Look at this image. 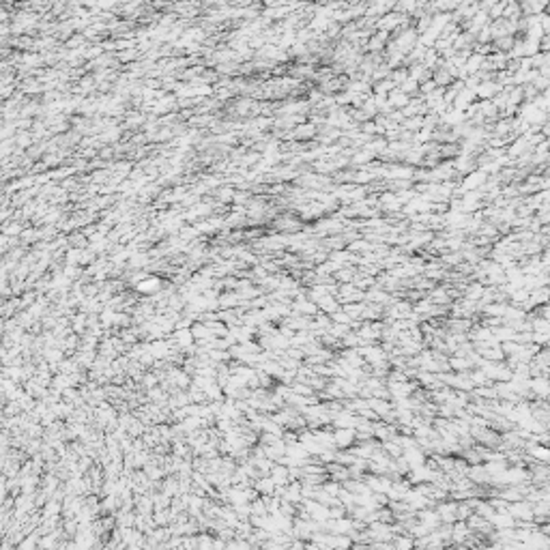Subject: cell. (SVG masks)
<instances>
[{"instance_id": "cell-1", "label": "cell", "mask_w": 550, "mask_h": 550, "mask_svg": "<svg viewBox=\"0 0 550 550\" xmlns=\"http://www.w3.org/2000/svg\"><path fill=\"white\" fill-rule=\"evenodd\" d=\"M393 550H415V539L411 535H404V533H397L391 539Z\"/></svg>"}, {"instance_id": "cell-2", "label": "cell", "mask_w": 550, "mask_h": 550, "mask_svg": "<svg viewBox=\"0 0 550 550\" xmlns=\"http://www.w3.org/2000/svg\"><path fill=\"white\" fill-rule=\"evenodd\" d=\"M351 436H353L351 432H340V434H337V443H340V445L351 443Z\"/></svg>"}]
</instances>
